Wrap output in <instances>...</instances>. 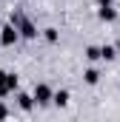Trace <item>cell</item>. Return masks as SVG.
I'll return each instance as SVG.
<instances>
[{
	"label": "cell",
	"instance_id": "5",
	"mask_svg": "<svg viewBox=\"0 0 120 122\" xmlns=\"http://www.w3.org/2000/svg\"><path fill=\"white\" fill-rule=\"evenodd\" d=\"M20 26H23V34H26V37H34V34H37V31L31 29V23H26V20H23Z\"/></svg>",
	"mask_w": 120,
	"mask_h": 122
},
{
	"label": "cell",
	"instance_id": "1",
	"mask_svg": "<svg viewBox=\"0 0 120 122\" xmlns=\"http://www.w3.org/2000/svg\"><path fill=\"white\" fill-rule=\"evenodd\" d=\"M9 88H14V77H9V74H3V71H0V97L9 91Z\"/></svg>",
	"mask_w": 120,
	"mask_h": 122
},
{
	"label": "cell",
	"instance_id": "4",
	"mask_svg": "<svg viewBox=\"0 0 120 122\" xmlns=\"http://www.w3.org/2000/svg\"><path fill=\"white\" fill-rule=\"evenodd\" d=\"M54 102H57V105H66V102H69V94H66V91H57V94H54Z\"/></svg>",
	"mask_w": 120,
	"mask_h": 122
},
{
	"label": "cell",
	"instance_id": "3",
	"mask_svg": "<svg viewBox=\"0 0 120 122\" xmlns=\"http://www.w3.org/2000/svg\"><path fill=\"white\" fill-rule=\"evenodd\" d=\"M34 97H37V102H49V88L46 85H37L34 88Z\"/></svg>",
	"mask_w": 120,
	"mask_h": 122
},
{
	"label": "cell",
	"instance_id": "2",
	"mask_svg": "<svg viewBox=\"0 0 120 122\" xmlns=\"http://www.w3.org/2000/svg\"><path fill=\"white\" fill-rule=\"evenodd\" d=\"M14 40H17V29H12V26H6V29H3V43L9 46V43H14Z\"/></svg>",
	"mask_w": 120,
	"mask_h": 122
},
{
	"label": "cell",
	"instance_id": "6",
	"mask_svg": "<svg viewBox=\"0 0 120 122\" xmlns=\"http://www.w3.org/2000/svg\"><path fill=\"white\" fill-rule=\"evenodd\" d=\"M86 82H97V71H89L86 74Z\"/></svg>",
	"mask_w": 120,
	"mask_h": 122
},
{
	"label": "cell",
	"instance_id": "7",
	"mask_svg": "<svg viewBox=\"0 0 120 122\" xmlns=\"http://www.w3.org/2000/svg\"><path fill=\"white\" fill-rule=\"evenodd\" d=\"M0 119H6V108L3 105H0Z\"/></svg>",
	"mask_w": 120,
	"mask_h": 122
}]
</instances>
